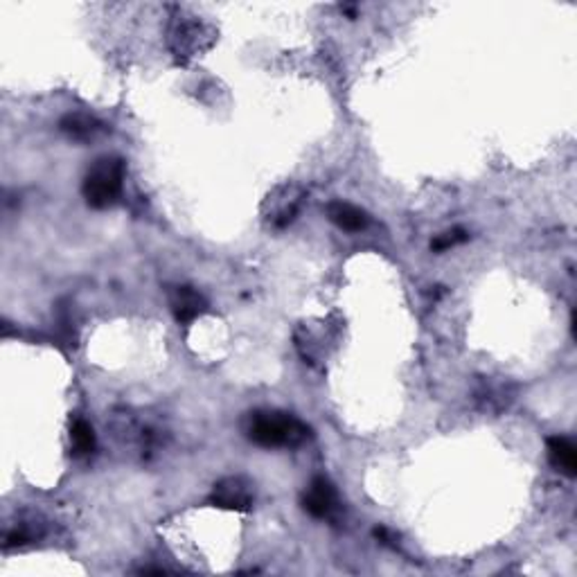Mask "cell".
<instances>
[{"mask_svg":"<svg viewBox=\"0 0 577 577\" xmlns=\"http://www.w3.org/2000/svg\"><path fill=\"white\" fill-rule=\"evenodd\" d=\"M246 435L253 444L264 449H293L309 438V429L293 415L280 411L253 413L246 427Z\"/></svg>","mask_w":577,"mask_h":577,"instance_id":"1","label":"cell"},{"mask_svg":"<svg viewBox=\"0 0 577 577\" xmlns=\"http://www.w3.org/2000/svg\"><path fill=\"white\" fill-rule=\"evenodd\" d=\"M125 160L120 156H102L86 172L81 194L95 210H104L116 203L125 187Z\"/></svg>","mask_w":577,"mask_h":577,"instance_id":"2","label":"cell"},{"mask_svg":"<svg viewBox=\"0 0 577 577\" xmlns=\"http://www.w3.org/2000/svg\"><path fill=\"white\" fill-rule=\"evenodd\" d=\"M255 501V485L244 476H226L214 483L210 494V506L223 507V510L249 512Z\"/></svg>","mask_w":577,"mask_h":577,"instance_id":"3","label":"cell"},{"mask_svg":"<svg viewBox=\"0 0 577 577\" xmlns=\"http://www.w3.org/2000/svg\"><path fill=\"white\" fill-rule=\"evenodd\" d=\"M300 503L307 515H311L314 519H334L338 515V507H341L336 487L325 476H316L311 480L309 487L302 494Z\"/></svg>","mask_w":577,"mask_h":577,"instance_id":"4","label":"cell"},{"mask_svg":"<svg viewBox=\"0 0 577 577\" xmlns=\"http://www.w3.org/2000/svg\"><path fill=\"white\" fill-rule=\"evenodd\" d=\"M169 307L174 311V318L181 325L192 323L199 316H203L208 311V302L201 296L199 291H194L192 287H176L169 296Z\"/></svg>","mask_w":577,"mask_h":577,"instance_id":"5","label":"cell"},{"mask_svg":"<svg viewBox=\"0 0 577 577\" xmlns=\"http://www.w3.org/2000/svg\"><path fill=\"white\" fill-rule=\"evenodd\" d=\"M327 219L334 226H338L341 231L347 232H361L365 231L370 223L368 214L361 208H356V205L347 203V201H332V203L327 205Z\"/></svg>","mask_w":577,"mask_h":577,"instance_id":"6","label":"cell"},{"mask_svg":"<svg viewBox=\"0 0 577 577\" xmlns=\"http://www.w3.org/2000/svg\"><path fill=\"white\" fill-rule=\"evenodd\" d=\"M59 129L72 140H80V143H89V140L99 138V136L107 131V127L102 125L95 118L86 116V113H68L66 118H61L59 122Z\"/></svg>","mask_w":577,"mask_h":577,"instance_id":"7","label":"cell"},{"mask_svg":"<svg viewBox=\"0 0 577 577\" xmlns=\"http://www.w3.org/2000/svg\"><path fill=\"white\" fill-rule=\"evenodd\" d=\"M548 449V460L555 467L557 471H562L569 478H575L577 476V449L575 444L571 442L569 438H562V435H555V438H548L546 442Z\"/></svg>","mask_w":577,"mask_h":577,"instance_id":"8","label":"cell"},{"mask_svg":"<svg viewBox=\"0 0 577 577\" xmlns=\"http://www.w3.org/2000/svg\"><path fill=\"white\" fill-rule=\"evenodd\" d=\"M71 442L75 456H89L95 451V431L86 420H77L71 429Z\"/></svg>","mask_w":577,"mask_h":577,"instance_id":"9","label":"cell"},{"mask_svg":"<svg viewBox=\"0 0 577 577\" xmlns=\"http://www.w3.org/2000/svg\"><path fill=\"white\" fill-rule=\"evenodd\" d=\"M467 240H469L467 231H462V228H453V231H447L442 232V235L435 237V240L431 241V251H435V253H442V251L453 249V246L462 244V241Z\"/></svg>","mask_w":577,"mask_h":577,"instance_id":"10","label":"cell"}]
</instances>
